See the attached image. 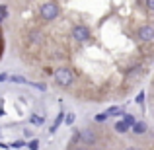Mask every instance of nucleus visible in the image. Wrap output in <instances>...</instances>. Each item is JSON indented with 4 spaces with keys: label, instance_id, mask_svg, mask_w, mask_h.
Wrapping results in <instances>:
<instances>
[{
    "label": "nucleus",
    "instance_id": "f257e3e1",
    "mask_svg": "<svg viewBox=\"0 0 154 150\" xmlns=\"http://www.w3.org/2000/svg\"><path fill=\"white\" fill-rule=\"evenodd\" d=\"M53 78H55V82L59 84V86H63V88L72 86V82H74V74H72V70H70V68H64V66L57 68V70L53 72Z\"/></svg>",
    "mask_w": 154,
    "mask_h": 150
},
{
    "label": "nucleus",
    "instance_id": "f03ea898",
    "mask_svg": "<svg viewBox=\"0 0 154 150\" xmlns=\"http://www.w3.org/2000/svg\"><path fill=\"white\" fill-rule=\"evenodd\" d=\"M39 12H41V18L45 20V22H53V20L59 18L60 8H59V4H55V2H45Z\"/></svg>",
    "mask_w": 154,
    "mask_h": 150
},
{
    "label": "nucleus",
    "instance_id": "7ed1b4c3",
    "mask_svg": "<svg viewBox=\"0 0 154 150\" xmlns=\"http://www.w3.org/2000/svg\"><path fill=\"white\" fill-rule=\"evenodd\" d=\"M72 39L78 43H88L92 39V33H90V27L88 26H82V23H78V26L72 27Z\"/></svg>",
    "mask_w": 154,
    "mask_h": 150
},
{
    "label": "nucleus",
    "instance_id": "20e7f679",
    "mask_svg": "<svg viewBox=\"0 0 154 150\" xmlns=\"http://www.w3.org/2000/svg\"><path fill=\"white\" fill-rule=\"evenodd\" d=\"M137 37L143 43H152L154 41V26L152 23H144L137 29Z\"/></svg>",
    "mask_w": 154,
    "mask_h": 150
},
{
    "label": "nucleus",
    "instance_id": "39448f33",
    "mask_svg": "<svg viewBox=\"0 0 154 150\" xmlns=\"http://www.w3.org/2000/svg\"><path fill=\"white\" fill-rule=\"evenodd\" d=\"M78 139H80V142H82L84 146H90V144H94L96 140H98V136H96L94 131L86 129V131H78Z\"/></svg>",
    "mask_w": 154,
    "mask_h": 150
},
{
    "label": "nucleus",
    "instance_id": "423d86ee",
    "mask_svg": "<svg viewBox=\"0 0 154 150\" xmlns=\"http://www.w3.org/2000/svg\"><path fill=\"white\" fill-rule=\"evenodd\" d=\"M131 129H133V133H135V135H144L148 127H146V123H144V121H137Z\"/></svg>",
    "mask_w": 154,
    "mask_h": 150
},
{
    "label": "nucleus",
    "instance_id": "0eeeda50",
    "mask_svg": "<svg viewBox=\"0 0 154 150\" xmlns=\"http://www.w3.org/2000/svg\"><path fill=\"white\" fill-rule=\"evenodd\" d=\"M103 113H105L107 117H113V115H123L125 109H123V107H117V105H113V107H109L107 111H103Z\"/></svg>",
    "mask_w": 154,
    "mask_h": 150
},
{
    "label": "nucleus",
    "instance_id": "6e6552de",
    "mask_svg": "<svg viewBox=\"0 0 154 150\" xmlns=\"http://www.w3.org/2000/svg\"><path fill=\"white\" fill-rule=\"evenodd\" d=\"M63 121H64V113L60 111L59 115H57V119H55V123H53V127H51V133H55V131H57V127H59V125L63 123Z\"/></svg>",
    "mask_w": 154,
    "mask_h": 150
},
{
    "label": "nucleus",
    "instance_id": "1a4fd4ad",
    "mask_svg": "<svg viewBox=\"0 0 154 150\" xmlns=\"http://www.w3.org/2000/svg\"><path fill=\"white\" fill-rule=\"evenodd\" d=\"M115 131L119 133V135H123V133H127V131H129V127L123 123V121H117V123H115Z\"/></svg>",
    "mask_w": 154,
    "mask_h": 150
},
{
    "label": "nucleus",
    "instance_id": "9d476101",
    "mask_svg": "<svg viewBox=\"0 0 154 150\" xmlns=\"http://www.w3.org/2000/svg\"><path fill=\"white\" fill-rule=\"evenodd\" d=\"M123 123H125V125H127V127H129V129H131V127H133V125H135V123H137V119H135V115H125V119H123Z\"/></svg>",
    "mask_w": 154,
    "mask_h": 150
},
{
    "label": "nucleus",
    "instance_id": "9b49d317",
    "mask_svg": "<svg viewBox=\"0 0 154 150\" xmlns=\"http://www.w3.org/2000/svg\"><path fill=\"white\" fill-rule=\"evenodd\" d=\"M29 121H31L33 125H43V123H45V119H43V117H39V115H31Z\"/></svg>",
    "mask_w": 154,
    "mask_h": 150
},
{
    "label": "nucleus",
    "instance_id": "f8f14e48",
    "mask_svg": "<svg viewBox=\"0 0 154 150\" xmlns=\"http://www.w3.org/2000/svg\"><path fill=\"white\" fill-rule=\"evenodd\" d=\"M10 80H12V82H16V84H26L27 82L23 76H10Z\"/></svg>",
    "mask_w": 154,
    "mask_h": 150
},
{
    "label": "nucleus",
    "instance_id": "ddd939ff",
    "mask_svg": "<svg viewBox=\"0 0 154 150\" xmlns=\"http://www.w3.org/2000/svg\"><path fill=\"white\" fill-rule=\"evenodd\" d=\"M144 8L148 12H154V0H144Z\"/></svg>",
    "mask_w": 154,
    "mask_h": 150
},
{
    "label": "nucleus",
    "instance_id": "4468645a",
    "mask_svg": "<svg viewBox=\"0 0 154 150\" xmlns=\"http://www.w3.org/2000/svg\"><path fill=\"white\" fill-rule=\"evenodd\" d=\"M27 148H29V150H39V140H31V142H27Z\"/></svg>",
    "mask_w": 154,
    "mask_h": 150
},
{
    "label": "nucleus",
    "instance_id": "2eb2a0df",
    "mask_svg": "<svg viewBox=\"0 0 154 150\" xmlns=\"http://www.w3.org/2000/svg\"><path fill=\"white\" fill-rule=\"evenodd\" d=\"M64 117H66V119H64V123H66V125L74 123V113H68V115H64Z\"/></svg>",
    "mask_w": 154,
    "mask_h": 150
},
{
    "label": "nucleus",
    "instance_id": "dca6fc26",
    "mask_svg": "<svg viewBox=\"0 0 154 150\" xmlns=\"http://www.w3.org/2000/svg\"><path fill=\"white\" fill-rule=\"evenodd\" d=\"M94 119H96V121H98V123H103V121H105V119H107V115H105V113H98V115H96V117H94Z\"/></svg>",
    "mask_w": 154,
    "mask_h": 150
},
{
    "label": "nucleus",
    "instance_id": "f3484780",
    "mask_svg": "<svg viewBox=\"0 0 154 150\" xmlns=\"http://www.w3.org/2000/svg\"><path fill=\"white\" fill-rule=\"evenodd\" d=\"M22 146H26L23 140H16V142H12V148H22Z\"/></svg>",
    "mask_w": 154,
    "mask_h": 150
},
{
    "label": "nucleus",
    "instance_id": "a211bd4d",
    "mask_svg": "<svg viewBox=\"0 0 154 150\" xmlns=\"http://www.w3.org/2000/svg\"><path fill=\"white\" fill-rule=\"evenodd\" d=\"M4 18H6V8H4V6H0V22H2Z\"/></svg>",
    "mask_w": 154,
    "mask_h": 150
},
{
    "label": "nucleus",
    "instance_id": "6ab92c4d",
    "mask_svg": "<svg viewBox=\"0 0 154 150\" xmlns=\"http://www.w3.org/2000/svg\"><path fill=\"white\" fill-rule=\"evenodd\" d=\"M72 150H90V148L84 146V144H76V146H72Z\"/></svg>",
    "mask_w": 154,
    "mask_h": 150
},
{
    "label": "nucleus",
    "instance_id": "aec40b11",
    "mask_svg": "<svg viewBox=\"0 0 154 150\" xmlns=\"http://www.w3.org/2000/svg\"><path fill=\"white\" fill-rule=\"evenodd\" d=\"M143 99H144V92H140V94L137 96V101H139V103H143Z\"/></svg>",
    "mask_w": 154,
    "mask_h": 150
},
{
    "label": "nucleus",
    "instance_id": "412c9836",
    "mask_svg": "<svg viewBox=\"0 0 154 150\" xmlns=\"http://www.w3.org/2000/svg\"><path fill=\"white\" fill-rule=\"evenodd\" d=\"M125 150H143V148H139V146H127Z\"/></svg>",
    "mask_w": 154,
    "mask_h": 150
},
{
    "label": "nucleus",
    "instance_id": "4be33fe9",
    "mask_svg": "<svg viewBox=\"0 0 154 150\" xmlns=\"http://www.w3.org/2000/svg\"><path fill=\"white\" fill-rule=\"evenodd\" d=\"M6 78H8V74H0V82H4Z\"/></svg>",
    "mask_w": 154,
    "mask_h": 150
}]
</instances>
